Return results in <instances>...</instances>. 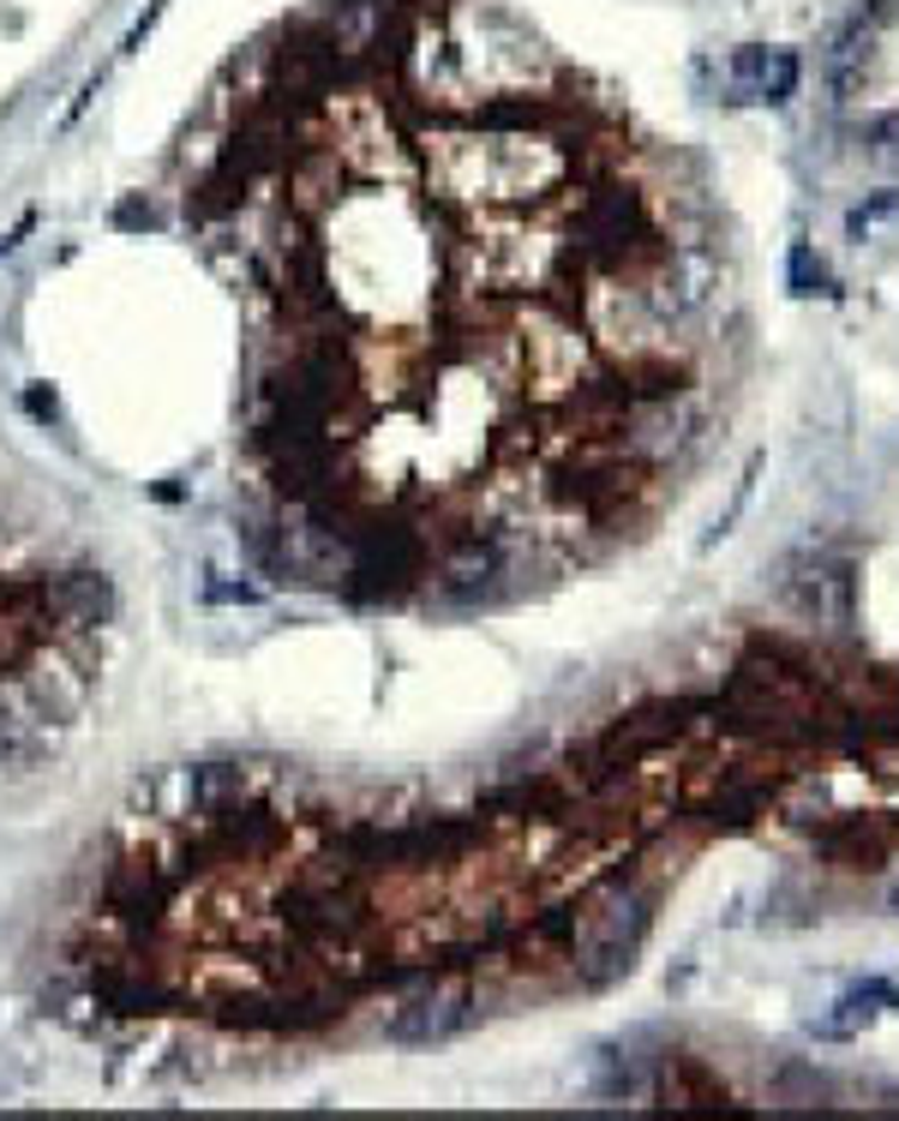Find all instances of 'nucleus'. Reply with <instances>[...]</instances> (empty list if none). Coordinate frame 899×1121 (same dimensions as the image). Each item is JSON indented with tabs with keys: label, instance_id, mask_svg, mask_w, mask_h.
Returning <instances> with one entry per match:
<instances>
[{
	"label": "nucleus",
	"instance_id": "1",
	"mask_svg": "<svg viewBox=\"0 0 899 1121\" xmlns=\"http://www.w3.org/2000/svg\"><path fill=\"white\" fill-rule=\"evenodd\" d=\"M647 924H654V906L636 881H612L606 894L576 918V978L588 990H606L617 984L630 966H636Z\"/></svg>",
	"mask_w": 899,
	"mask_h": 1121
},
{
	"label": "nucleus",
	"instance_id": "2",
	"mask_svg": "<svg viewBox=\"0 0 899 1121\" xmlns=\"http://www.w3.org/2000/svg\"><path fill=\"white\" fill-rule=\"evenodd\" d=\"M474 1013H480L474 990H462V984H426L420 996H408L402 1008L390 1013L385 1038L408 1043V1050H426V1043H450L456 1031H468Z\"/></svg>",
	"mask_w": 899,
	"mask_h": 1121
},
{
	"label": "nucleus",
	"instance_id": "3",
	"mask_svg": "<svg viewBox=\"0 0 899 1121\" xmlns=\"http://www.w3.org/2000/svg\"><path fill=\"white\" fill-rule=\"evenodd\" d=\"M42 612L61 624H109L114 618V588L96 570H67V577L42 582Z\"/></svg>",
	"mask_w": 899,
	"mask_h": 1121
},
{
	"label": "nucleus",
	"instance_id": "4",
	"mask_svg": "<svg viewBox=\"0 0 899 1121\" xmlns=\"http://www.w3.org/2000/svg\"><path fill=\"white\" fill-rule=\"evenodd\" d=\"M246 792H253V774L234 768V762H204L186 779V798H193L198 816H223V809H241Z\"/></svg>",
	"mask_w": 899,
	"mask_h": 1121
},
{
	"label": "nucleus",
	"instance_id": "5",
	"mask_svg": "<svg viewBox=\"0 0 899 1121\" xmlns=\"http://www.w3.org/2000/svg\"><path fill=\"white\" fill-rule=\"evenodd\" d=\"M798 79H804V67H798V54L791 49H768V67H762V79H756V91H749V102H791V91H798Z\"/></svg>",
	"mask_w": 899,
	"mask_h": 1121
},
{
	"label": "nucleus",
	"instance_id": "6",
	"mask_svg": "<svg viewBox=\"0 0 899 1121\" xmlns=\"http://www.w3.org/2000/svg\"><path fill=\"white\" fill-rule=\"evenodd\" d=\"M786 288L798 294V300H809V294H834V283H828V271H821V258L809 253V246L798 241L786 253Z\"/></svg>",
	"mask_w": 899,
	"mask_h": 1121
},
{
	"label": "nucleus",
	"instance_id": "7",
	"mask_svg": "<svg viewBox=\"0 0 899 1121\" xmlns=\"http://www.w3.org/2000/svg\"><path fill=\"white\" fill-rule=\"evenodd\" d=\"M888 216H899V186H881V193H869L858 211L846 216V234H851V241H864V234L876 228V223H888Z\"/></svg>",
	"mask_w": 899,
	"mask_h": 1121
},
{
	"label": "nucleus",
	"instance_id": "8",
	"mask_svg": "<svg viewBox=\"0 0 899 1121\" xmlns=\"http://www.w3.org/2000/svg\"><path fill=\"white\" fill-rule=\"evenodd\" d=\"M528 121H534V102H522V96H498L480 109V132H515V126L528 132Z\"/></svg>",
	"mask_w": 899,
	"mask_h": 1121
},
{
	"label": "nucleus",
	"instance_id": "9",
	"mask_svg": "<svg viewBox=\"0 0 899 1121\" xmlns=\"http://www.w3.org/2000/svg\"><path fill=\"white\" fill-rule=\"evenodd\" d=\"M864 144H869V156H899V114H876L864 126Z\"/></svg>",
	"mask_w": 899,
	"mask_h": 1121
},
{
	"label": "nucleus",
	"instance_id": "10",
	"mask_svg": "<svg viewBox=\"0 0 899 1121\" xmlns=\"http://www.w3.org/2000/svg\"><path fill=\"white\" fill-rule=\"evenodd\" d=\"M162 216L151 211V198H126L121 211H114V228H156Z\"/></svg>",
	"mask_w": 899,
	"mask_h": 1121
},
{
	"label": "nucleus",
	"instance_id": "11",
	"mask_svg": "<svg viewBox=\"0 0 899 1121\" xmlns=\"http://www.w3.org/2000/svg\"><path fill=\"white\" fill-rule=\"evenodd\" d=\"M24 408H31V420H42V426H61V402H54V390L31 385V390H24Z\"/></svg>",
	"mask_w": 899,
	"mask_h": 1121
},
{
	"label": "nucleus",
	"instance_id": "12",
	"mask_svg": "<svg viewBox=\"0 0 899 1121\" xmlns=\"http://www.w3.org/2000/svg\"><path fill=\"white\" fill-rule=\"evenodd\" d=\"M204 594H211V600H234V607H253L258 588H246V582H204Z\"/></svg>",
	"mask_w": 899,
	"mask_h": 1121
},
{
	"label": "nucleus",
	"instance_id": "13",
	"mask_svg": "<svg viewBox=\"0 0 899 1121\" xmlns=\"http://www.w3.org/2000/svg\"><path fill=\"white\" fill-rule=\"evenodd\" d=\"M893 12H899V0H869V7L858 12V19L869 24V31H876V24H888V19H893Z\"/></svg>",
	"mask_w": 899,
	"mask_h": 1121
},
{
	"label": "nucleus",
	"instance_id": "14",
	"mask_svg": "<svg viewBox=\"0 0 899 1121\" xmlns=\"http://www.w3.org/2000/svg\"><path fill=\"white\" fill-rule=\"evenodd\" d=\"M888 911H899V881H893V888H888Z\"/></svg>",
	"mask_w": 899,
	"mask_h": 1121
}]
</instances>
